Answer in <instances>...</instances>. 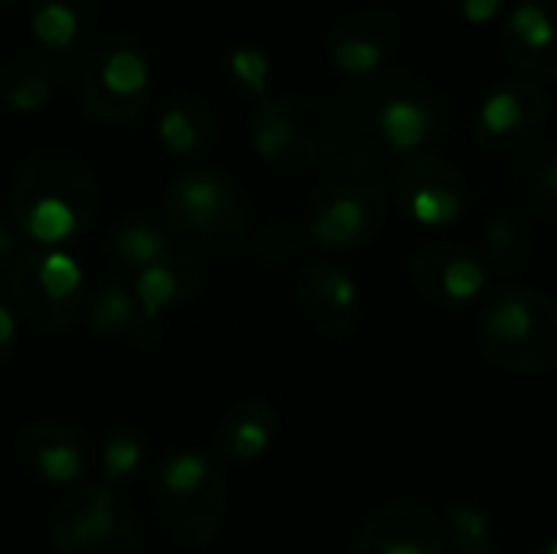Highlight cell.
Returning a JSON list of instances; mask_svg holds the SVG:
<instances>
[{"label": "cell", "mask_w": 557, "mask_h": 554, "mask_svg": "<svg viewBox=\"0 0 557 554\" xmlns=\"http://www.w3.org/2000/svg\"><path fill=\"white\" fill-rule=\"evenodd\" d=\"M101 189L82 153L69 147H39L13 173L10 222L36 248H62L91 229Z\"/></svg>", "instance_id": "cell-1"}, {"label": "cell", "mask_w": 557, "mask_h": 554, "mask_svg": "<svg viewBox=\"0 0 557 554\" xmlns=\"http://www.w3.org/2000/svg\"><path fill=\"white\" fill-rule=\"evenodd\" d=\"M339 121L352 150H362L372 160L382 153L405 157L421 150L437 131V108L418 78L388 72L369 75L349 88L339 104Z\"/></svg>", "instance_id": "cell-2"}, {"label": "cell", "mask_w": 557, "mask_h": 554, "mask_svg": "<svg viewBox=\"0 0 557 554\" xmlns=\"http://www.w3.org/2000/svg\"><path fill=\"white\" fill-rule=\"evenodd\" d=\"M388 216V189L379 163L362 150L339 153L307 202V235L333 251H356L379 238Z\"/></svg>", "instance_id": "cell-3"}, {"label": "cell", "mask_w": 557, "mask_h": 554, "mask_svg": "<svg viewBox=\"0 0 557 554\" xmlns=\"http://www.w3.org/2000/svg\"><path fill=\"white\" fill-rule=\"evenodd\" d=\"M163 229L189 255L225 251L248 238L251 202L228 173L189 167L166 186Z\"/></svg>", "instance_id": "cell-4"}, {"label": "cell", "mask_w": 557, "mask_h": 554, "mask_svg": "<svg viewBox=\"0 0 557 554\" xmlns=\"http://www.w3.org/2000/svg\"><path fill=\"white\" fill-rule=\"evenodd\" d=\"M228 480L202 451H176L153 473V516L180 549H206L225 522Z\"/></svg>", "instance_id": "cell-5"}, {"label": "cell", "mask_w": 557, "mask_h": 554, "mask_svg": "<svg viewBox=\"0 0 557 554\" xmlns=\"http://www.w3.org/2000/svg\"><path fill=\"white\" fill-rule=\"evenodd\" d=\"M480 346L512 376L557 372V300L532 287L493 294L480 317Z\"/></svg>", "instance_id": "cell-6"}, {"label": "cell", "mask_w": 557, "mask_h": 554, "mask_svg": "<svg viewBox=\"0 0 557 554\" xmlns=\"http://www.w3.org/2000/svg\"><path fill=\"white\" fill-rule=\"evenodd\" d=\"M75 98L98 124H134L150 101V65L140 46L117 33L98 39L75 75Z\"/></svg>", "instance_id": "cell-7"}, {"label": "cell", "mask_w": 557, "mask_h": 554, "mask_svg": "<svg viewBox=\"0 0 557 554\" xmlns=\"http://www.w3.org/2000/svg\"><path fill=\"white\" fill-rule=\"evenodd\" d=\"M10 310L36 333H59L85 310L82 268L62 248H29L7 271Z\"/></svg>", "instance_id": "cell-8"}, {"label": "cell", "mask_w": 557, "mask_h": 554, "mask_svg": "<svg viewBox=\"0 0 557 554\" xmlns=\"http://www.w3.org/2000/svg\"><path fill=\"white\" fill-rule=\"evenodd\" d=\"M55 554H140L134 506L108 483L75 487L52 513Z\"/></svg>", "instance_id": "cell-9"}, {"label": "cell", "mask_w": 557, "mask_h": 554, "mask_svg": "<svg viewBox=\"0 0 557 554\" xmlns=\"http://www.w3.org/2000/svg\"><path fill=\"white\" fill-rule=\"evenodd\" d=\"M392 186L405 212L414 222L431 225V229H444L457 222L470 202L463 173L444 157L424 153V150L398 157L392 170Z\"/></svg>", "instance_id": "cell-10"}, {"label": "cell", "mask_w": 557, "mask_h": 554, "mask_svg": "<svg viewBox=\"0 0 557 554\" xmlns=\"http://www.w3.org/2000/svg\"><path fill=\"white\" fill-rule=\"evenodd\" d=\"M297 300L307 323L333 343H346L359 330L362 320L359 287L352 274L333 261H310L300 268Z\"/></svg>", "instance_id": "cell-11"}, {"label": "cell", "mask_w": 557, "mask_h": 554, "mask_svg": "<svg viewBox=\"0 0 557 554\" xmlns=\"http://www.w3.org/2000/svg\"><path fill=\"white\" fill-rule=\"evenodd\" d=\"M548 121V98L532 82H509L486 95L476 111V140L493 150L525 147Z\"/></svg>", "instance_id": "cell-12"}, {"label": "cell", "mask_w": 557, "mask_h": 554, "mask_svg": "<svg viewBox=\"0 0 557 554\" xmlns=\"http://www.w3.org/2000/svg\"><path fill=\"white\" fill-rule=\"evenodd\" d=\"M352 554H444V529L418 503H385L359 526Z\"/></svg>", "instance_id": "cell-13"}, {"label": "cell", "mask_w": 557, "mask_h": 554, "mask_svg": "<svg viewBox=\"0 0 557 554\" xmlns=\"http://www.w3.org/2000/svg\"><path fill=\"white\" fill-rule=\"evenodd\" d=\"M16 457L49 487H75L88 467V441L65 421H33L16 434Z\"/></svg>", "instance_id": "cell-14"}, {"label": "cell", "mask_w": 557, "mask_h": 554, "mask_svg": "<svg viewBox=\"0 0 557 554\" xmlns=\"http://www.w3.org/2000/svg\"><path fill=\"white\" fill-rule=\"evenodd\" d=\"M411 281L437 307H463L486 287V264L460 245H424L411 258Z\"/></svg>", "instance_id": "cell-15"}, {"label": "cell", "mask_w": 557, "mask_h": 554, "mask_svg": "<svg viewBox=\"0 0 557 554\" xmlns=\"http://www.w3.org/2000/svg\"><path fill=\"white\" fill-rule=\"evenodd\" d=\"M398 16L388 10H359L352 16H346L333 36H330V62L343 72V75H356V78H369L379 72V65L385 62L388 49L398 39Z\"/></svg>", "instance_id": "cell-16"}, {"label": "cell", "mask_w": 557, "mask_h": 554, "mask_svg": "<svg viewBox=\"0 0 557 554\" xmlns=\"http://www.w3.org/2000/svg\"><path fill=\"white\" fill-rule=\"evenodd\" d=\"M199 284H202V268H199L196 255H189V251H180L153 268L137 271L131 291H134L144 327L153 330L157 320H163L180 304L193 300Z\"/></svg>", "instance_id": "cell-17"}, {"label": "cell", "mask_w": 557, "mask_h": 554, "mask_svg": "<svg viewBox=\"0 0 557 554\" xmlns=\"http://www.w3.org/2000/svg\"><path fill=\"white\" fill-rule=\"evenodd\" d=\"M281 431V415L264 398H245L238 402L215 428V451L225 460L251 464L264 457Z\"/></svg>", "instance_id": "cell-18"}, {"label": "cell", "mask_w": 557, "mask_h": 554, "mask_svg": "<svg viewBox=\"0 0 557 554\" xmlns=\"http://www.w3.org/2000/svg\"><path fill=\"white\" fill-rule=\"evenodd\" d=\"M516 202L542 219H557V144H535L516 153L506 173Z\"/></svg>", "instance_id": "cell-19"}, {"label": "cell", "mask_w": 557, "mask_h": 554, "mask_svg": "<svg viewBox=\"0 0 557 554\" xmlns=\"http://www.w3.org/2000/svg\"><path fill=\"white\" fill-rule=\"evenodd\" d=\"M157 137L160 144L173 153V157H186V160H199L215 137V121H212V108L196 95V91H180L166 101L160 124H157Z\"/></svg>", "instance_id": "cell-20"}, {"label": "cell", "mask_w": 557, "mask_h": 554, "mask_svg": "<svg viewBox=\"0 0 557 554\" xmlns=\"http://www.w3.org/2000/svg\"><path fill=\"white\" fill-rule=\"evenodd\" d=\"M82 320L88 333L98 340H134V343L150 340L147 336L150 330L144 327L137 300H134V291L117 281H108L91 297H85Z\"/></svg>", "instance_id": "cell-21"}, {"label": "cell", "mask_w": 557, "mask_h": 554, "mask_svg": "<svg viewBox=\"0 0 557 554\" xmlns=\"http://www.w3.org/2000/svg\"><path fill=\"white\" fill-rule=\"evenodd\" d=\"M29 29L46 49H72L78 46L98 16V0H26Z\"/></svg>", "instance_id": "cell-22"}, {"label": "cell", "mask_w": 557, "mask_h": 554, "mask_svg": "<svg viewBox=\"0 0 557 554\" xmlns=\"http://www.w3.org/2000/svg\"><path fill=\"white\" fill-rule=\"evenodd\" d=\"M55 91V65L42 56L20 52L0 65V101L10 111H39Z\"/></svg>", "instance_id": "cell-23"}, {"label": "cell", "mask_w": 557, "mask_h": 554, "mask_svg": "<svg viewBox=\"0 0 557 554\" xmlns=\"http://www.w3.org/2000/svg\"><path fill=\"white\" fill-rule=\"evenodd\" d=\"M108 251H111V258H114L121 268H127L131 274H137V271H144V268H153V264H160V261L180 255L183 248L166 235L163 225H153V222H147V219H127V222H121V225L111 232Z\"/></svg>", "instance_id": "cell-24"}, {"label": "cell", "mask_w": 557, "mask_h": 554, "mask_svg": "<svg viewBox=\"0 0 557 554\" xmlns=\"http://www.w3.org/2000/svg\"><path fill=\"white\" fill-rule=\"evenodd\" d=\"M486 255L490 261L503 271V274H522L529 268V261L535 258V235L529 232V225L512 216V212H496L486 222Z\"/></svg>", "instance_id": "cell-25"}, {"label": "cell", "mask_w": 557, "mask_h": 554, "mask_svg": "<svg viewBox=\"0 0 557 554\" xmlns=\"http://www.w3.org/2000/svg\"><path fill=\"white\" fill-rule=\"evenodd\" d=\"M98 464H101V473H104L108 487L117 490L121 483H131L147 467V441H144V434L134 431V428L111 431L101 441Z\"/></svg>", "instance_id": "cell-26"}, {"label": "cell", "mask_w": 557, "mask_h": 554, "mask_svg": "<svg viewBox=\"0 0 557 554\" xmlns=\"http://www.w3.org/2000/svg\"><path fill=\"white\" fill-rule=\"evenodd\" d=\"M447 529L457 554H496V526L476 503H454L447 509Z\"/></svg>", "instance_id": "cell-27"}, {"label": "cell", "mask_w": 557, "mask_h": 554, "mask_svg": "<svg viewBox=\"0 0 557 554\" xmlns=\"http://www.w3.org/2000/svg\"><path fill=\"white\" fill-rule=\"evenodd\" d=\"M228 69L255 95V101L268 98V75H271V69H268V56L261 49H255V46L232 49L228 52Z\"/></svg>", "instance_id": "cell-28"}, {"label": "cell", "mask_w": 557, "mask_h": 554, "mask_svg": "<svg viewBox=\"0 0 557 554\" xmlns=\"http://www.w3.org/2000/svg\"><path fill=\"white\" fill-rule=\"evenodd\" d=\"M460 3V13L467 16V23H490L503 13L506 0H457Z\"/></svg>", "instance_id": "cell-29"}, {"label": "cell", "mask_w": 557, "mask_h": 554, "mask_svg": "<svg viewBox=\"0 0 557 554\" xmlns=\"http://www.w3.org/2000/svg\"><path fill=\"white\" fill-rule=\"evenodd\" d=\"M23 255V238L13 225L0 222V268L3 264H13L16 258Z\"/></svg>", "instance_id": "cell-30"}, {"label": "cell", "mask_w": 557, "mask_h": 554, "mask_svg": "<svg viewBox=\"0 0 557 554\" xmlns=\"http://www.w3.org/2000/svg\"><path fill=\"white\" fill-rule=\"evenodd\" d=\"M16 327H20V320L13 317V310L7 304H0V366L7 362V356L16 343Z\"/></svg>", "instance_id": "cell-31"}, {"label": "cell", "mask_w": 557, "mask_h": 554, "mask_svg": "<svg viewBox=\"0 0 557 554\" xmlns=\"http://www.w3.org/2000/svg\"><path fill=\"white\" fill-rule=\"evenodd\" d=\"M535 554H557V539H552V542H545L542 549H535Z\"/></svg>", "instance_id": "cell-32"}, {"label": "cell", "mask_w": 557, "mask_h": 554, "mask_svg": "<svg viewBox=\"0 0 557 554\" xmlns=\"http://www.w3.org/2000/svg\"><path fill=\"white\" fill-rule=\"evenodd\" d=\"M0 3H13V0H0Z\"/></svg>", "instance_id": "cell-33"}]
</instances>
